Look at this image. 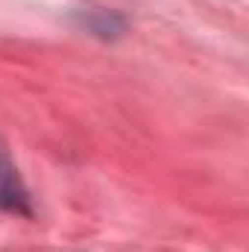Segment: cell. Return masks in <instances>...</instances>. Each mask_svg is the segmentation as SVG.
<instances>
[{"label": "cell", "mask_w": 249, "mask_h": 252, "mask_svg": "<svg viewBox=\"0 0 249 252\" xmlns=\"http://www.w3.org/2000/svg\"><path fill=\"white\" fill-rule=\"evenodd\" d=\"M73 18H76L79 30H85V32L103 38V41L124 35V30H126V18L118 15V12H112V9H76Z\"/></svg>", "instance_id": "7a4b0ae2"}, {"label": "cell", "mask_w": 249, "mask_h": 252, "mask_svg": "<svg viewBox=\"0 0 249 252\" xmlns=\"http://www.w3.org/2000/svg\"><path fill=\"white\" fill-rule=\"evenodd\" d=\"M0 211L18 214V217H32V196L24 185L9 150L0 141Z\"/></svg>", "instance_id": "6da1fadb"}]
</instances>
